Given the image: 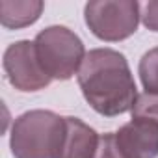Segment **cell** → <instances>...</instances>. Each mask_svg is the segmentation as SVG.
<instances>
[{"instance_id":"6da1fadb","label":"cell","mask_w":158,"mask_h":158,"mask_svg":"<svg viewBox=\"0 0 158 158\" xmlns=\"http://www.w3.org/2000/svg\"><path fill=\"white\" fill-rule=\"evenodd\" d=\"M86 102L104 117L123 115L132 112L138 89L130 65L119 50L93 48L76 74Z\"/></svg>"},{"instance_id":"7a4b0ae2","label":"cell","mask_w":158,"mask_h":158,"mask_svg":"<svg viewBox=\"0 0 158 158\" xmlns=\"http://www.w3.org/2000/svg\"><path fill=\"white\" fill-rule=\"evenodd\" d=\"M65 117L52 110H30L15 117L10 149L13 158H60L65 141Z\"/></svg>"},{"instance_id":"3957f363","label":"cell","mask_w":158,"mask_h":158,"mask_svg":"<svg viewBox=\"0 0 158 158\" xmlns=\"http://www.w3.org/2000/svg\"><path fill=\"white\" fill-rule=\"evenodd\" d=\"M34 45L41 67L52 80H69L78 74L88 54L82 39L67 26L60 24L41 30Z\"/></svg>"},{"instance_id":"277c9868","label":"cell","mask_w":158,"mask_h":158,"mask_svg":"<svg viewBox=\"0 0 158 158\" xmlns=\"http://www.w3.org/2000/svg\"><path fill=\"white\" fill-rule=\"evenodd\" d=\"M141 6L136 0H91L84 6V21L91 34L106 43H117L136 34Z\"/></svg>"},{"instance_id":"5b68a950","label":"cell","mask_w":158,"mask_h":158,"mask_svg":"<svg viewBox=\"0 0 158 158\" xmlns=\"http://www.w3.org/2000/svg\"><path fill=\"white\" fill-rule=\"evenodd\" d=\"M2 65L8 82L19 91H41L48 88L52 82V78L45 73V69L39 63L34 41L21 39L11 43L4 52Z\"/></svg>"},{"instance_id":"8992f818","label":"cell","mask_w":158,"mask_h":158,"mask_svg":"<svg viewBox=\"0 0 158 158\" xmlns=\"http://www.w3.org/2000/svg\"><path fill=\"white\" fill-rule=\"evenodd\" d=\"M114 134L127 158H158V123L132 119Z\"/></svg>"},{"instance_id":"52a82bcc","label":"cell","mask_w":158,"mask_h":158,"mask_svg":"<svg viewBox=\"0 0 158 158\" xmlns=\"http://www.w3.org/2000/svg\"><path fill=\"white\" fill-rule=\"evenodd\" d=\"M67 132L60 158H95L101 136L93 127L78 117H65Z\"/></svg>"},{"instance_id":"ba28073f","label":"cell","mask_w":158,"mask_h":158,"mask_svg":"<svg viewBox=\"0 0 158 158\" xmlns=\"http://www.w3.org/2000/svg\"><path fill=\"white\" fill-rule=\"evenodd\" d=\"M45 4L41 0H2L0 2V24L8 30L26 28L39 21Z\"/></svg>"},{"instance_id":"9c48e42d","label":"cell","mask_w":158,"mask_h":158,"mask_svg":"<svg viewBox=\"0 0 158 158\" xmlns=\"http://www.w3.org/2000/svg\"><path fill=\"white\" fill-rule=\"evenodd\" d=\"M141 86L147 93H158V47L147 50L138 65Z\"/></svg>"},{"instance_id":"30bf717a","label":"cell","mask_w":158,"mask_h":158,"mask_svg":"<svg viewBox=\"0 0 158 158\" xmlns=\"http://www.w3.org/2000/svg\"><path fill=\"white\" fill-rule=\"evenodd\" d=\"M132 119H147L158 123V93H141L132 108Z\"/></svg>"},{"instance_id":"8fae6325","label":"cell","mask_w":158,"mask_h":158,"mask_svg":"<svg viewBox=\"0 0 158 158\" xmlns=\"http://www.w3.org/2000/svg\"><path fill=\"white\" fill-rule=\"evenodd\" d=\"M95 158H127L123 154V151L119 149L114 132H106V134L101 136V141H99V149H97V156Z\"/></svg>"},{"instance_id":"7c38bea8","label":"cell","mask_w":158,"mask_h":158,"mask_svg":"<svg viewBox=\"0 0 158 158\" xmlns=\"http://www.w3.org/2000/svg\"><path fill=\"white\" fill-rule=\"evenodd\" d=\"M141 23L147 30L158 32V0H149L141 6Z\"/></svg>"}]
</instances>
